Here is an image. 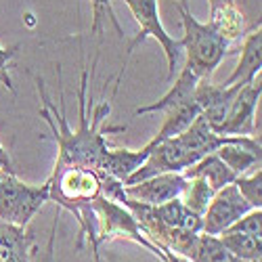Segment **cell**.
<instances>
[{"instance_id":"5","label":"cell","mask_w":262,"mask_h":262,"mask_svg":"<svg viewBox=\"0 0 262 262\" xmlns=\"http://www.w3.org/2000/svg\"><path fill=\"white\" fill-rule=\"evenodd\" d=\"M124 5L130 9L135 21L139 24L141 32L135 36V40L128 45V55H133L135 49L145 42L147 38H156L168 59V78L174 76V68L181 59V42L174 40L166 28L162 26V19H160V7H158V0H124Z\"/></svg>"},{"instance_id":"13","label":"cell","mask_w":262,"mask_h":262,"mask_svg":"<svg viewBox=\"0 0 262 262\" xmlns=\"http://www.w3.org/2000/svg\"><path fill=\"white\" fill-rule=\"evenodd\" d=\"M181 174L185 179H202L204 183H208V187L212 191L223 189V187L235 183V179H237V174L216 156V151H214V154L204 156L202 160H198L195 164H191Z\"/></svg>"},{"instance_id":"8","label":"cell","mask_w":262,"mask_h":262,"mask_svg":"<svg viewBox=\"0 0 262 262\" xmlns=\"http://www.w3.org/2000/svg\"><path fill=\"white\" fill-rule=\"evenodd\" d=\"M187 179L181 172H162L154 174L149 179H143L135 185H124V193L130 200L147 204V206H160L170 200H177L183 195Z\"/></svg>"},{"instance_id":"22","label":"cell","mask_w":262,"mask_h":262,"mask_svg":"<svg viewBox=\"0 0 262 262\" xmlns=\"http://www.w3.org/2000/svg\"><path fill=\"white\" fill-rule=\"evenodd\" d=\"M233 5L242 13L248 34L260 30V0H233Z\"/></svg>"},{"instance_id":"11","label":"cell","mask_w":262,"mask_h":262,"mask_svg":"<svg viewBox=\"0 0 262 262\" xmlns=\"http://www.w3.org/2000/svg\"><path fill=\"white\" fill-rule=\"evenodd\" d=\"M239 51H242V55H239L237 68L223 82V86L248 84L256 76H260V70H262V30L246 34L244 42H242V49H239Z\"/></svg>"},{"instance_id":"17","label":"cell","mask_w":262,"mask_h":262,"mask_svg":"<svg viewBox=\"0 0 262 262\" xmlns=\"http://www.w3.org/2000/svg\"><path fill=\"white\" fill-rule=\"evenodd\" d=\"M221 244L239 260L250 262V260H262V237H252L239 231H223L216 235Z\"/></svg>"},{"instance_id":"12","label":"cell","mask_w":262,"mask_h":262,"mask_svg":"<svg viewBox=\"0 0 262 262\" xmlns=\"http://www.w3.org/2000/svg\"><path fill=\"white\" fill-rule=\"evenodd\" d=\"M34 237L24 227L0 221V262H32Z\"/></svg>"},{"instance_id":"25","label":"cell","mask_w":262,"mask_h":262,"mask_svg":"<svg viewBox=\"0 0 262 262\" xmlns=\"http://www.w3.org/2000/svg\"><path fill=\"white\" fill-rule=\"evenodd\" d=\"M164 262H191V260L177 252H172V250H164Z\"/></svg>"},{"instance_id":"21","label":"cell","mask_w":262,"mask_h":262,"mask_svg":"<svg viewBox=\"0 0 262 262\" xmlns=\"http://www.w3.org/2000/svg\"><path fill=\"white\" fill-rule=\"evenodd\" d=\"M229 231H239L252 237H262V208H252L250 212H246L242 218L229 227Z\"/></svg>"},{"instance_id":"19","label":"cell","mask_w":262,"mask_h":262,"mask_svg":"<svg viewBox=\"0 0 262 262\" xmlns=\"http://www.w3.org/2000/svg\"><path fill=\"white\" fill-rule=\"evenodd\" d=\"M214 193H216V191H212V189L208 187V183H204L202 179H187L185 191H183V195H181V202H183L189 210H193L195 214L202 216V214L206 212L210 200L214 198Z\"/></svg>"},{"instance_id":"27","label":"cell","mask_w":262,"mask_h":262,"mask_svg":"<svg viewBox=\"0 0 262 262\" xmlns=\"http://www.w3.org/2000/svg\"><path fill=\"white\" fill-rule=\"evenodd\" d=\"M250 262H262V260H250Z\"/></svg>"},{"instance_id":"16","label":"cell","mask_w":262,"mask_h":262,"mask_svg":"<svg viewBox=\"0 0 262 262\" xmlns=\"http://www.w3.org/2000/svg\"><path fill=\"white\" fill-rule=\"evenodd\" d=\"M210 26L221 34L223 38H227L231 45L233 42H239L246 34H248V28H246V21L235 9V5H225V7H218V9H212V19H210Z\"/></svg>"},{"instance_id":"24","label":"cell","mask_w":262,"mask_h":262,"mask_svg":"<svg viewBox=\"0 0 262 262\" xmlns=\"http://www.w3.org/2000/svg\"><path fill=\"white\" fill-rule=\"evenodd\" d=\"M0 172H15L13 162H11V158H9V154L5 151L3 145H0Z\"/></svg>"},{"instance_id":"7","label":"cell","mask_w":262,"mask_h":262,"mask_svg":"<svg viewBox=\"0 0 262 262\" xmlns=\"http://www.w3.org/2000/svg\"><path fill=\"white\" fill-rule=\"evenodd\" d=\"M252 206L244 200L235 183L218 189L214 198L210 200L206 212L202 214V233L208 235H221L227 231L237 218H242L246 212H250Z\"/></svg>"},{"instance_id":"3","label":"cell","mask_w":262,"mask_h":262,"mask_svg":"<svg viewBox=\"0 0 262 262\" xmlns=\"http://www.w3.org/2000/svg\"><path fill=\"white\" fill-rule=\"evenodd\" d=\"M93 210L97 216V246H99V250L107 242L126 239V242H133V244L145 248L147 252H151L156 258H160L164 262V250L156 244H151L145 237V233L141 231V227L137 223V218L126 206L116 204L112 200L103 198V195H99L93 202Z\"/></svg>"},{"instance_id":"20","label":"cell","mask_w":262,"mask_h":262,"mask_svg":"<svg viewBox=\"0 0 262 262\" xmlns=\"http://www.w3.org/2000/svg\"><path fill=\"white\" fill-rule=\"evenodd\" d=\"M235 187L252 208H262V170L260 168H256V172L250 174V177H246V174L237 177Z\"/></svg>"},{"instance_id":"14","label":"cell","mask_w":262,"mask_h":262,"mask_svg":"<svg viewBox=\"0 0 262 262\" xmlns=\"http://www.w3.org/2000/svg\"><path fill=\"white\" fill-rule=\"evenodd\" d=\"M200 82H202V80H200L198 76L191 74L187 68H183V72L179 74V78L174 80L172 89H170V91H168L160 101L139 107L137 112H135V116H145V114L164 112V109H168V107H172V105H177V103H181V101L189 99V97L195 93V89H198V84H200Z\"/></svg>"},{"instance_id":"23","label":"cell","mask_w":262,"mask_h":262,"mask_svg":"<svg viewBox=\"0 0 262 262\" xmlns=\"http://www.w3.org/2000/svg\"><path fill=\"white\" fill-rule=\"evenodd\" d=\"M17 49H19V45L9 47V49L0 47V82H3L11 93H15V86H13V80H11V76H9V63H11V59L15 57Z\"/></svg>"},{"instance_id":"2","label":"cell","mask_w":262,"mask_h":262,"mask_svg":"<svg viewBox=\"0 0 262 262\" xmlns=\"http://www.w3.org/2000/svg\"><path fill=\"white\" fill-rule=\"evenodd\" d=\"M177 7L185 32L179 40L181 49L187 53L185 68L200 80H212L221 61L231 53V42L223 38L210 24H202L195 19L187 7V0H177Z\"/></svg>"},{"instance_id":"9","label":"cell","mask_w":262,"mask_h":262,"mask_svg":"<svg viewBox=\"0 0 262 262\" xmlns=\"http://www.w3.org/2000/svg\"><path fill=\"white\" fill-rule=\"evenodd\" d=\"M202 112H204V103H202V99H200V95H198V89H195V93H193L189 99H185V101H181V103H177V105L164 109V114H166L164 124H162V128H160V133L149 141V145L154 147V145H158V143L164 141V139H170V137L181 135L183 130H187L195 120L202 116Z\"/></svg>"},{"instance_id":"6","label":"cell","mask_w":262,"mask_h":262,"mask_svg":"<svg viewBox=\"0 0 262 262\" xmlns=\"http://www.w3.org/2000/svg\"><path fill=\"white\" fill-rule=\"evenodd\" d=\"M260 76H256L252 82L244 84L239 89L227 109L223 126L218 135L225 137H256V107L260 101Z\"/></svg>"},{"instance_id":"4","label":"cell","mask_w":262,"mask_h":262,"mask_svg":"<svg viewBox=\"0 0 262 262\" xmlns=\"http://www.w3.org/2000/svg\"><path fill=\"white\" fill-rule=\"evenodd\" d=\"M47 202L49 181L26 185L15 177V172H0V221L26 229Z\"/></svg>"},{"instance_id":"18","label":"cell","mask_w":262,"mask_h":262,"mask_svg":"<svg viewBox=\"0 0 262 262\" xmlns=\"http://www.w3.org/2000/svg\"><path fill=\"white\" fill-rule=\"evenodd\" d=\"M191 262H244L237 256H233L216 235H208V233H200L195 248L189 256Z\"/></svg>"},{"instance_id":"15","label":"cell","mask_w":262,"mask_h":262,"mask_svg":"<svg viewBox=\"0 0 262 262\" xmlns=\"http://www.w3.org/2000/svg\"><path fill=\"white\" fill-rule=\"evenodd\" d=\"M154 212L170 227H177V229H183L189 233H202V216L195 214L193 210H189L181 202V198L170 200V202L160 204V206H154Z\"/></svg>"},{"instance_id":"10","label":"cell","mask_w":262,"mask_h":262,"mask_svg":"<svg viewBox=\"0 0 262 262\" xmlns=\"http://www.w3.org/2000/svg\"><path fill=\"white\" fill-rule=\"evenodd\" d=\"M149 151H151L149 143L143 149H139V151H133V149H112V147H109L105 154L101 156L99 164H97V172L126 183V179L130 177V174H133L137 168L143 166V162L149 156Z\"/></svg>"},{"instance_id":"26","label":"cell","mask_w":262,"mask_h":262,"mask_svg":"<svg viewBox=\"0 0 262 262\" xmlns=\"http://www.w3.org/2000/svg\"><path fill=\"white\" fill-rule=\"evenodd\" d=\"M210 3V11L212 9H218V7H225V5H231L233 0H208Z\"/></svg>"},{"instance_id":"1","label":"cell","mask_w":262,"mask_h":262,"mask_svg":"<svg viewBox=\"0 0 262 262\" xmlns=\"http://www.w3.org/2000/svg\"><path fill=\"white\" fill-rule=\"evenodd\" d=\"M93 76V68L84 65L82 74H80V89H78V101H80V109H78V128L72 130L65 118V97H63V80H61V65L57 63V89H59V99H61V109L57 112V107L53 105L45 82L42 78H36V91L40 95L42 107L40 116L47 120V124L51 126V135L57 143V166H84V168H93L97 170V164L101 160V156L109 149L107 141L103 135H116V133H124L126 126H107V128H99L101 122L109 116L112 112V101H103L101 105L95 107L93 116L89 114V78Z\"/></svg>"}]
</instances>
